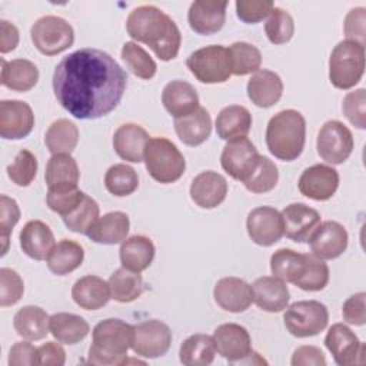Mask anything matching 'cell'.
<instances>
[{"mask_svg": "<svg viewBox=\"0 0 366 366\" xmlns=\"http://www.w3.org/2000/svg\"><path fill=\"white\" fill-rule=\"evenodd\" d=\"M127 86V73L106 51L92 47L64 56L53 73V92L60 106L81 120L113 112Z\"/></svg>", "mask_w": 366, "mask_h": 366, "instance_id": "cell-1", "label": "cell"}, {"mask_svg": "<svg viewBox=\"0 0 366 366\" xmlns=\"http://www.w3.org/2000/svg\"><path fill=\"white\" fill-rule=\"evenodd\" d=\"M126 30L133 40L147 44L163 61L173 60L179 54L182 34L177 24L153 4L133 9L127 16Z\"/></svg>", "mask_w": 366, "mask_h": 366, "instance_id": "cell-2", "label": "cell"}, {"mask_svg": "<svg viewBox=\"0 0 366 366\" xmlns=\"http://www.w3.org/2000/svg\"><path fill=\"white\" fill-rule=\"evenodd\" d=\"M134 326L122 319H106L93 329V342L89 347V363L119 366L127 362V350L132 347Z\"/></svg>", "mask_w": 366, "mask_h": 366, "instance_id": "cell-3", "label": "cell"}, {"mask_svg": "<svg viewBox=\"0 0 366 366\" xmlns=\"http://www.w3.org/2000/svg\"><path fill=\"white\" fill-rule=\"evenodd\" d=\"M306 142V120L295 109L276 113L266 127V146L279 160L292 162L297 159Z\"/></svg>", "mask_w": 366, "mask_h": 366, "instance_id": "cell-4", "label": "cell"}, {"mask_svg": "<svg viewBox=\"0 0 366 366\" xmlns=\"http://www.w3.org/2000/svg\"><path fill=\"white\" fill-rule=\"evenodd\" d=\"M365 73V44L356 40L339 41L329 57V80L340 90L356 86Z\"/></svg>", "mask_w": 366, "mask_h": 366, "instance_id": "cell-5", "label": "cell"}, {"mask_svg": "<svg viewBox=\"0 0 366 366\" xmlns=\"http://www.w3.org/2000/svg\"><path fill=\"white\" fill-rule=\"evenodd\" d=\"M149 174L159 183L177 182L186 169V160L173 142L166 137H150L143 154Z\"/></svg>", "mask_w": 366, "mask_h": 366, "instance_id": "cell-6", "label": "cell"}, {"mask_svg": "<svg viewBox=\"0 0 366 366\" xmlns=\"http://www.w3.org/2000/svg\"><path fill=\"white\" fill-rule=\"evenodd\" d=\"M186 66L200 83H224L232 76L230 50L222 44L202 47L190 53Z\"/></svg>", "mask_w": 366, "mask_h": 366, "instance_id": "cell-7", "label": "cell"}, {"mask_svg": "<svg viewBox=\"0 0 366 366\" xmlns=\"http://www.w3.org/2000/svg\"><path fill=\"white\" fill-rule=\"evenodd\" d=\"M285 327L295 337H312L323 332L329 323L327 307L317 300H300L286 307Z\"/></svg>", "mask_w": 366, "mask_h": 366, "instance_id": "cell-8", "label": "cell"}, {"mask_svg": "<svg viewBox=\"0 0 366 366\" xmlns=\"http://www.w3.org/2000/svg\"><path fill=\"white\" fill-rule=\"evenodd\" d=\"M30 37L41 54L56 56L73 44L74 30L59 16H43L31 26Z\"/></svg>", "mask_w": 366, "mask_h": 366, "instance_id": "cell-9", "label": "cell"}, {"mask_svg": "<svg viewBox=\"0 0 366 366\" xmlns=\"http://www.w3.org/2000/svg\"><path fill=\"white\" fill-rule=\"evenodd\" d=\"M353 134L339 120H327L319 130L316 147L319 156L330 164H342L353 152Z\"/></svg>", "mask_w": 366, "mask_h": 366, "instance_id": "cell-10", "label": "cell"}, {"mask_svg": "<svg viewBox=\"0 0 366 366\" xmlns=\"http://www.w3.org/2000/svg\"><path fill=\"white\" fill-rule=\"evenodd\" d=\"M172 345L170 327L157 320L150 319L134 326L132 349L137 356L156 359L166 355Z\"/></svg>", "mask_w": 366, "mask_h": 366, "instance_id": "cell-11", "label": "cell"}, {"mask_svg": "<svg viewBox=\"0 0 366 366\" xmlns=\"http://www.w3.org/2000/svg\"><path fill=\"white\" fill-rule=\"evenodd\" d=\"M325 346L339 366H353L365 362V343L343 323H335L329 327Z\"/></svg>", "mask_w": 366, "mask_h": 366, "instance_id": "cell-12", "label": "cell"}, {"mask_svg": "<svg viewBox=\"0 0 366 366\" xmlns=\"http://www.w3.org/2000/svg\"><path fill=\"white\" fill-rule=\"evenodd\" d=\"M259 157L256 146L247 137H242L226 143L220 156V164L230 177L243 183L254 172Z\"/></svg>", "mask_w": 366, "mask_h": 366, "instance_id": "cell-13", "label": "cell"}, {"mask_svg": "<svg viewBox=\"0 0 366 366\" xmlns=\"http://www.w3.org/2000/svg\"><path fill=\"white\" fill-rule=\"evenodd\" d=\"M246 229L252 242L264 247L272 246L283 236L282 214L274 207L259 206L247 214Z\"/></svg>", "mask_w": 366, "mask_h": 366, "instance_id": "cell-14", "label": "cell"}, {"mask_svg": "<svg viewBox=\"0 0 366 366\" xmlns=\"http://www.w3.org/2000/svg\"><path fill=\"white\" fill-rule=\"evenodd\" d=\"M349 236L345 226L335 220L320 222L307 240L312 254L322 260H332L343 254Z\"/></svg>", "mask_w": 366, "mask_h": 366, "instance_id": "cell-15", "label": "cell"}, {"mask_svg": "<svg viewBox=\"0 0 366 366\" xmlns=\"http://www.w3.org/2000/svg\"><path fill=\"white\" fill-rule=\"evenodd\" d=\"M34 127V114L26 102L1 100L0 102V136L6 140H19L31 133Z\"/></svg>", "mask_w": 366, "mask_h": 366, "instance_id": "cell-16", "label": "cell"}, {"mask_svg": "<svg viewBox=\"0 0 366 366\" xmlns=\"http://www.w3.org/2000/svg\"><path fill=\"white\" fill-rule=\"evenodd\" d=\"M299 192L316 202L329 200L339 187V173L327 164H313L299 177Z\"/></svg>", "mask_w": 366, "mask_h": 366, "instance_id": "cell-17", "label": "cell"}, {"mask_svg": "<svg viewBox=\"0 0 366 366\" xmlns=\"http://www.w3.org/2000/svg\"><path fill=\"white\" fill-rule=\"evenodd\" d=\"M213 340L217 353L230 363H240L253 352L247 329L237 323H224L217 326L213 333Z\"/></svg>", "mask_w": 366, "mask_h": 366, "instance_id": "cell-18", "label": "cell"}, {"mask_svg": "<svg viewBox=\"0 0 366 366\" xmlns=\"http://www.w3.org/2000/svg\"><path fill=\"white\" fill-rule=\"evenodd\" d=\"M280 214L283 222V234L297 243L307 242L315 229L320 224L319 212L305 203H290Z\"/></svg>", "mask_w": 366, "mask_h": 366, "instance_id": "cell-19", "label": "cell"}, {"mask_svg": "<svg viewBox=\"0 0 366 366\" xmlns=\"http://www.w3.org/2000/svg\"><path fill=\"white\" fill-rule=\"evenodd\" d=\"M226 0H196L190 4L187 21L190 29L202 36L217 33L226 20Z\"/></svg>", "mask_w": 366, "mask_h": 366, "instance_id": "cell-20", "label": "cell"}, {"mask_svg": "<svg viewBox=\"0 0 366 366\" xmlns=\"http://www.w3.org/2000/svg\"><path fill=\"white\" fill-rule=\"evenodd\" d=\"M214 302L226 312H244L253 302L252 285L240 277H222L213 289Z\"/></svg>", "mask_w": 366, "mask_h": 366, "instance_id": "cell-21", "label": "cell"}, {"mask_svg": "<svg viewBox=\"0 0 366 366\" xmlns=\"http://www.w3.org/2000/svg\"><path fill=\"white\" fill-rule=\"evenodd\" d=\"M227 194L226 179L213 170L199 173L190 184V197L202 209H214Z\"/></svg>", "mask_w": 366, "mask_h": 366, "instance_id": "cell-22", "label": "cell"}, {"mask_svg": "<svg viewBox=\"0 0 366 366\" xmlns=\"http://www.w3.org/2000/svg\"><path fill=\"white\" fill-rule=\"evenodd\" d=\"M253 302L256 306L269 313H279L287 307L290 293L286 282L274 276H262L252 285Z\"/></svg>", "mask_w": 366, "mask_h": 366, "instance_id": "cell-23", "label": "cell"}, {"mask_svg": "<svg viewBox=\"0 0 366 366\" xmlns=\"http://www.w3.org/2000/svg\"><path fill=\"white\" fill-rule=\"evenodd\" d=\"M149 139V133L142 126L124 123L113 134V149L120 159L130 163H140L143 162L144 147Z\"/></svg>", "mask_w": 366, "mask_h": 366, "instance_id": "cell-24", "label": "cell"}, {"mask_svg": "<svg viewBox=\"0 0 366 366\" xmlns=\"http://www.w3.org/2000/svg\"><path fill=\"white\" fill-rule=\"evenodd\" d=\"M283 94V81L280 76L272 70L260 69L247 81V96L257 107L274 106Z\"/></svg>", "mask_w": 366, "mask_h": 366, "instance_id": "cell-25", "label": "cell"}, {"mask_svg": "<svg viewBox=\"0 0 366 366\" xmlns=\"http://www.w3.org/2000/svg\"><path fill=\"white\" fill-rule=\"evenodd\" d=\"M162 103L169 114L179 119L193 113L199 107V94L190 83L172 80L162 92Z\"/></svg>", "mask_w": 366, "mask_h": 366, "instance_id": "cell-26", "label": "cell"}, {"mask_svg": "<svg viewBox=\"0 0 366 366\" xmlns=\"http://www.w3.org/2000/svg\"><path fill=\"white\" fill-rule=\"evenodd\" d=\"M54 244L51 229L41 220H30L20 230V247L34 260H46Z\"/></svg>", "mask_w": 366, "mask_h": 366, "instance_id": "cell-27", "label": "cell"}, {"mask_svg": "<svg viewBox=\"0 0 366 366\" xmlns=\"http://www.w3.org/2000/svg\"><path fill=\"white\" fill-rule=\"evenodd\" d=\"M71 297L74 303L84 310L102 309L112 299L109 283L93 274L83 276L74 282Z\"/></svg>", "mask_w": 366, "mask_h": 366, "instance_id": "cell-28", "label": "cell"}, {"mask_svg": "<svg viewBox=\"0 0 366 366\" xmlns=\"http://www.w3.org/2000/svg\"><path fill=\"white\" fill-rule=\"evenodd\" d=\"M129 216L123 212H109L99 217L87 232V237L100 244H117L127 239Z\"/></svg>", "mask_w": 366, "mask_h": 366, "instance_id": "cell-29", "label": "cell"}, {"mask_svg": "<svg viewBox=\"0 0 366 366\" xmlns=\"http://www.w3.org/2000/svg\"><path fill=\"white\" fill-rule=\"evenodd\" d=\"M252 114L244 106H226L219 112L216 117L217 136L226 142L247 137L252 127Z\"/></svg>", "mask_w": 366, "mask_h": 366, "instance_id": "cell-30", "label": "cell"}, {"mask_svg": "<svg viewBox=\"0 0 366 366\" xmlns=\"http://www.w3.org/2000/svg\"><path fill=\"white\" fill-rule=\"evenodd\" d=\"M39 81L37 66L27 59H1L0 83L14 92H29Z\"/></svg>", "mask_w": 366, "mask_h": 366, "instance_id": "cell-31", "label": "cell"}, {"mask_svg": "<svg viewBox=\"0 0 366 366\" xmlns=\"http://www.w3.org/2000/svg\"><path fill=\"white\" fill-rule=\"evenodd\" d=\"M174 130L177 137L187 146H199L204 143L212 133V119L209 112L199 106L193 113L174 119Z\"/></svg>", "mask_w": 366, "mask_h": 366, "instance_id": "cell-32", "label": "cell"}, {"mask_svg": "<svg viewBox=\"0 0 366 366\" xmlns=\"http://www.w3.org/2000/svg\"><path fill=\"white\" fill-rule=\"evenodd\" d=\"M154 253L156 249L153 242L143 234H134L127 237L122 242L119 250L122 266L139 273L146 270L152 264Z\"/></svg>", "mask_w": 366, "mask_h": 366, "instance_id": "cell-33", "label": "cell"}, {"mask_svg": "<svg viewBox=\"0 0 366 366\" xmlns=\"http://www.w3.org/2000/svg\"><path fill=\"white\" fill-rule=\"evenodd\" d=\"M50 316L40 306L29 305L17 310L13 317V326L19 336L26 340H41L50 332Z\"/></svg>", "mask_w": 366, "mask_h": 366, "instance_id": "cell-34", "label": "cell"}, {"mask_svg": "<svg viewBox=\"0 0 366 366\" xmlns=\"http://www.w3.org/2000/svg\"><path fill=\"white\" fill-rule=\"evenodd\" d=\"M83 259L84 250L80 243L70 239H61L51 249L46 263L51 273L64 276L76 270L83 263Z\"/></svg>", "mask_w": 366, "mask_h": 366, "instance_id": "cell-35", "label": "cell"}, {"mask_svg": "<svg viewBox=\"0 0 366 366\" xmlns=\"http://www.w3.org/2000/svg\"><path fill=\"white\" fill-rule=\"evenodd\" d=\"M49 327L53 337L64 345H76L90 332V326L84 317L66 312L51 315Z\"/></svg>", "mask_w": 366, "mask_h": 366, "instance_id": "cell-36", "label": "cell"}, {"mask_svg": "<svg viewBox=\"0 0 366 366\" xmlns=\"http://www.w3.org/2000/svg\"><path fill=\"white\" fill-rule=\"evenodd\" d=\"M216 352L213 336L196 333L183 340L179 349V359L186 366H207L214 360Z\"/></svg>", "mask_w": 366, "mask_h": 366, "instance_id": "cell-37", "label": "cell"}, {"mask_svg": "<svg viewBox=\"0 0 366 366\" xmlns=\"http://www.w3.org/2000/svg\"><path fill=\"white\" fill-rule=\"evenodd\" d=\"M44 143L51 154H70L79 143V129L73 122L59 119L49 126Z\"/></svg>", "mask_w": 366, "mask_h": 366, "instance_id": "cell-38", "label": "cell"}, {"mask_svg": "<svg viewBox=\"0 0 366 366\" xmlns=\"http://www.w3.org/2000/svg\"><path fill=\"white\" fill-rule=\"evenodd\" d=\"M80 170L77 162L70 154H53L47 164L44 180L47 187L77 186Z\"/></svg>", "mask_w": 366, "mask_h": 366, "instance_id": "cell-39", "label": "cell"}, {"mask_svg": "<svg viewBox=\"0 0 366 366\" xmlns=\"http://www.w3.org/2000/svg\"><path fill=\"white\" fill-rule=\"evenodd\" d=\"M110 296L120 303H130L140 297L143 293V279L139 272L120 267L113 272L109 279Z\"/></svg>", "mask_w": 366, "mask_h": 366, "instance_id": "cell-40", "label": "cell"}, {"mask_svg": "<svg viewBox=\"0 0 366 366\" xmlns=\"http://www.w3.org/2000/svg\"><path fill=\"white\" fill-rule=\"evenodd\" d=\"M306 267V253H297L292 249H279L270 257L272 274L283 282L295 283Z\"/></svg>", "mask_w": 366, "mask_h": 366, "instance_id": "cell-41", "label": "cell"}, {"mask_svg": "<svg viewBox=\"0 0 366 366\" xmlns=\"http://www.w3.org/2000/svg\"><path fill=\"white\" fill-rule=\"evenodd\" d=\"M104 186L113 196L124 197L139 187V176L132 166L117 163L107 169L104 174Z\"/></svg>", "mask_w": 366, "mask_h": 366, "instance_id": "cell-42", "label": "cell"}, {"mask_svg": "<svg viewBox=\"0 0 366 366\" xmlns=\"http://www.w3.org/2000/svg\"><path fill=\"white\" fill-rule=\"evenodd\" d=\"M122 59L127 69L143 80H150L157 71V64L152 56L137 43L126 41L122 47Z\"/></svg>", "mask_w": 366, "mask_h": 366, "instance_id": "cell-43", "label": "cell"}, {"mask_svg": "<svg viewBox=\"0 0 366 366\" xmlns=\"http://www.w3.org/2000/svg\"><path fill=\"white\" fill-rule=\"evenodd\" d=\"M229 50L232 56V74L246 76L260 70L262 53L256 46L247 41H236Z\"/></svg>", "mask_w": 366, "mask_h": 366, "instance_id": "cell-44", "label": "cell"}, {"mask_svg": "<svg viewBox=\"0 0 366 366\" xmlns=\"http://www.w3.org/2000/svg\"><path fill=\"white\" fill-rule=\"evenodd\" d=\"M329 277L330 272L325 260L312 253H306V267L302 276L293 285L306 292H319L327 286Z\"/></svg>", "mask_w": 366, "mask_h": 366, "instance_id": "cell-45", "label": "cell"}, {"mask_svg": "<svg viewBox=\"0 0 366 366\" xmlns=\"http://www.w3.org/2000/svg\"><path fill=\"white\" fill-rule=\"evenodd\" d=\"M99 213H100V207L97 202L90 196L84 194L79 206L74 210H71L69 214L63 216L61 219L69 230L74 233L87 234L90 227L99 219Z\"/></svg>", "mask_w": 366, "mask_h": 366, "instance_id": "cell-46", "label": "cell"}, {"mask_svg": "<svg viewBox=\"0 0 366 366\" xmlns=\"http://www.w3.org/2000/svg\"><path fill=\"white\" fill-rule=\"evenodd\" d=\"M279 180V172L276 164L266 156L259 157V163L254 169V172L250 174L247 180L243 182L244 187L256 194L270 192L276 187Z\"/></svg>", "mask_w": 366, "mask_h": 366, "instance_id": "cell-47", "label": "cell"}, {"mask_svg": "<svg viewBox=\"0 0 366 366\" xmlns=\"http://www.w3.org/2000/svg\"><path fill=\"white\" fill-rule=\"evenodd\" d=\"M264 31L270 43L285 44L295 34V21L293 17L282 7H273L267 16L264 24Z\"/></svg>", "mask_w": 366, "mask_h": 366, "instance_id": "cell-48", "label": "cell"}, {"mask_svg": "<svg viewBox=\"0 0 366 366\" xmlns=\"http://www.w3.org/2000/svg\"><path fill=\"white\" fill-rule=\"evenodd\" d=\"M84 194L86 193L81 192L77 186L49 187L46 194V203L51 212H56L63 217L79 206Z\"/></svg>", "mask_w": 366, "mask_h": 366, "instance_id": "cell-49", "label": "cell"}, {"mask_svg": "<svg viewBox=\"0 0 366 366\" xmlns=\"http://www.w3.org/2000/svg\"><path fill=\"white\" fill-rule=\"evenodd\" d=\"M36 174H37V159L27 149H21L16 154L14 160L7 166L9 179L20 187H27L34 180Z\"/></svg>", "mask_w": 366, "mask_h": 366, "instance_id": "cell-50", "label": "cell"}, {"mask_svg": "<svg viewBox=\"0 0 366 366\" xmlns=\"http://www.w3.org/2000/svg\"><path fill=\"white\" fill-rule=\"evenodd\" d=\"M20 207L17 202L6 194L0 196V239L3 243L1 256L7 253L9 249V239L13 232V227L20 220Z\"/></svg>", "mask_w": 366, "mask_h": 366, "instance_id": "cell-51", "label": "cell"}, {"mask_svg": "<svg viewBox=\"0 0 366 366\" xmlns=\"http://www.w3.org/2000/svg\"><path fill=\"white\" fill-rule=\"evenodd\" d=\"M24 292V283L20 274L9 267L0 269V306L16 305Z\"/></svg>", "mask_w": 366, "mask_h": 366, "instance_id": "cell-52", "label": "cell"}, {"mask_svg": "<svg viewBox=\"0 0 366 366\" xmlns=\"http://www.w3.org/2000/svg\"><path fill=\"white\" fill-rule=\"evenodd\" d=\"M342 110L346 119L357 129L366 127V90L356 89L349 92L342 103Z\"/></svg>", "mask_w": 366, "mask_h": 366, "instance_id": "cell-53", "label": "cell"}, {"mask_svg": "<svg viewBox=\"0 0 366 366\" xmlns=\"http://www.w3.org/2000/svg\"><path fill=\"white\" fill-rule=\"evenodd\" d=\"M273 7L274 4L270 0H237L236 14L242 21L254 24L266 19Z\"/></svg>", "mask_w": 366, "mask_h": 366, "instance_id": "cell-54", "label": "cell"}, {"mask_svg": "<svg viewBox=\"0 0 366 366\" xmlns=\"http://www.w3.org/2000/svg\"><path fill=\"white\" fill-rule=\"evenodd\" d=\"M342 316L346 323L363 326L366 323V293L359 292L347 297L342 307Z\"/></svg>", "mask_w": 366, "mask_h": 366, "instance_id": "cell-55", "label": "cell"}, {"mask_svg": "<svg viewBox=\"0 0 366 366\" xmlns=\"http://www.w3.org/2000/svg\"><path fill=\"white\" fill-rule=\"evenodd\" d=\"M10 366H33L37 365V347L29 342H17L9 353Z\"/></svg>", "mask_w": 366, "mask_h": 366, "instance_id": "cell-56", "label": "cell"}, {"mask_svg": "<svg viewBox=\"0 0 366 366\" xmlns=\"http://www.w3.org/2000/svg\"><path fill=\"white\" fill-rule=\"evenodd\" d=\"M60 343V342H59ZM56 342H46L37 347V365L40 366H63L66 352Z\"/></svg>", "mask_w": 366, "mask_h": 366, "instance_id": "cell-57", "label": "cell"}, {"mask_svg": "<svg viewBox=\"0 0 366 366\" xmlns=\"http://www.w3.org/2000/svg\"><path fill=\"white\" fill-rule=\"evenodd\" d=\"M290 363L292 366H325L326 357L319 347L305 345L293 352Z\"/></svg>", "mask_w": 366, "mask_h": 366, "instance_id": "cell-58", "label": "cell"}, {"mask_svg": "<svg viewBox=\"0 0 366 366\" xmlns=\"http://www.w3.org/2000/svg\"><path fill=\"white\" fill-rule=\"evenodd\" d=\"M345 34L349 40H356L365 44V9H352L345 20Z\"/></svg>", "mask_w": 366, "mask_h": 366, "instance_id": "cell-59", "label": "cell"}, {"mask_svg": "<svg viewBox=\"0 0 366 366\" xmlns=\"http://www.w3.org/2000/svg\"><path fill=\"white\" fill-rule=\"evenodd\" d=\"M19 44V30L17 27L1 19L0 20V51L4 54V53H9L11 50H14Z\"/></svg>", "mask_w": 366, "mask_h": 366, "instance_id": "cell-60", "label": "cell"}]
</instances>
